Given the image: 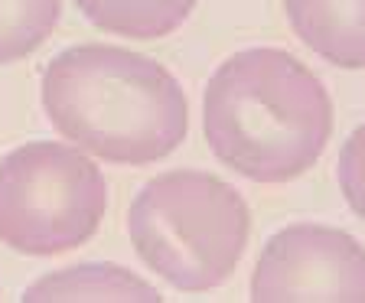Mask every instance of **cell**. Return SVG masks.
I'll use <instances>...</instances> for the list:
<instances>
[{"mask_svg":"<svg viewBox=\"0 0 365 303\" xmlns=\"http://www.w3.org/2000/svg\"><path fill=\"white\" fill-rule=\"evenodd\" d=\"M202 128L212 153L255 183H287L313 167L333 134L317 76L284 49H245L209 78Z\"/></svg>","mask_w":365,"mask_h":303,"instance_id":"cell-1","label":"cell"},{"mask_svg":"<svg viewBox=\"0 0 365 303\" xmlns=\"http://www.w3.org/2000/svg\"><path fill=\"white\" fill-rule=\"evenodd\" d=\"M53 128L111 163H153L190 130L180 82L160 62L118 46H72L43 76Z\"/></svg>","mask_w":365,"mask_h":303,"instance_id":"cell-2","label":"cell"},{"mask_svg":"<svg viewBox=\"0 0 365 303\" xmlns=\"http://www.w3.org/2000/svg\"><path fill=\"white\" fill-rule=\"evenodd\" d=\"M248 205L228 183L173 170L137 192L128 232L137 255L176 290H212L232 277L248 245Z\"/></svg>","mask_w":365,"mask_h":303,"instance_id":"cell-3","label":"cell"},{"mask_svg":"<svg viewBox=\"0 0 365 303\" xmlns=\"http://www.w3.org/2000/svg\"><path fill=\"white\" fill-rule=\"evenodd\" d=\"M108 209L101 170L66 144H26L0 160V242L20 255H62L98 232Z\"/></svg>","mask_w":365,"mask_h":303,"instance_id":"cell-4","label":"cell"},{"mask_svg":"<svg viewBox=\"0 0 365 303\" xmlns=\"http://www.w3.org/2000/svg\"><path fill=\"white\" fill-rule=\"evenodd\" d=\"M251 300H365V248L339 228H284L255 265Z\"/></svg>","mask_w":365,"mask_h":303,"instance_id":"cell-5","label":"cell"},{"mask_svg":"<svg viewBox=\"0 0 365 303\" xmlns=\"http://www.w3.org/2000/svg\"><path fill=\"white\" fill-rule=\"evenodd\" d=\"M297 39L319 59L365 68V0H284Z\"/></svg>","mask_w":365,"mask_h":303,"instance_id":"cell-6","label":"cell"},{"mask_svg":"<svg viewBox=\"0 0 365 303\" xmlns=\"http://www.w3.org/2000/svg\"><path fill=\"white\" fill-rule=\"evenodd\" d=\"M26 300H160V294L118 265H78L39 277Z\"/></svg>","mask_w":365,"mask_h":303,"instance_id":"cell-7","label":"cell"},{"mask_svg":"<svg viewBox=\"0 0 365 303\" xmlns=\"http://www.w3.org/2000/svg\"><path fill=\"white\" fill-rule=\"evenodd\" d=\"M98 30L130 39H160L182 26L196 0H76Z\"/></svg>","mask_w":365,"mask_h":303,"instance_id":"cell-8","label":"cell"},{"mask_svg":"<svg viewBox=\"0 0 365 303\" xmlns=\"http://www.w3.org/2000/svg\"><path fill=\"white\" fill-rule=\"evenodd\" d=\"M62 0H0V66L30 56L59 23Z\"/></svg>","mask_w":365,"mask_h":303,"instance_id":"cell-9","label":"cell"},{"mask_svg":"<svg viewBox=\"0 0 365 303\" xmlns=\"http://www.w3.org/2000/svg\"><path fill=\"white\" fill-rule=\"evenodd\" d=\"M336 176H339L342 196H346L349 209L359 219H365V124L349 134V140L339 153Z\"/></svg>","mask_w":365,"mask_h":303,"instance_id":"cell-10","label":"cell"}]
</instances>
